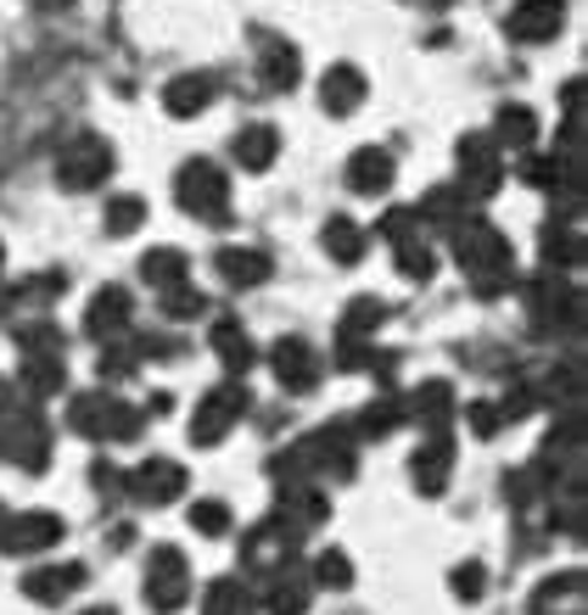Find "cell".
Wrapping results in <instances>:
<instances>
[{"label":"cell","instance_id":"cell-40","mask_svg":"<svg viewBox=\"0 0 588 615\" xmlns=\"http://www.w3.org/2000/svg\"><path fill=\"white\" fill-rule=\"evenodd\" d=\"M18 341H23V359L29 353H62V330L56 325H23Z\"/></svg>","mask_w":588,"mask_h":615},{"label":"cell","instance_id":"cell-27","mask_svg":"<svg viewBox=\"0 0 588 615\" xmlns=\"http://www.w3.org/2000/svg\"><path fill=\"white\" fill-rule=\"evenodd\" d=\"M140 280L146 286H180L186 280V257L175 252V246H157V252H146V263H140Z\"/></svg>","mask_w":588,"mask_h":615},{"label":"cell","instance_id":"cell-18","mask_svg":"<svg viewBox=\"0 0 588 615\" xmlns=\"http://www.w3.org/2000/svg\"><path fill=\"white\" fill-rule=\"evenodd\" d=\"M78 582H84V565H45V571H29L23 576V593L40 598V604H62Z\"/></svg>","mask_w":588,"mask_h":615},{"label":"cell","instance_id":"cell-38","mask_svg":"<svg viewBox=\"0 0 588 615\" xmlns=\"http://www.w3.org/2000/svg\"><path fill=\"white\" fill-rule=\"evenodd\" d=\"M398 420H403V403H376V409L359 414V436H370V443H376V436H387Z\"/></svg>","mask_w":588,"mask_h":615},{"label":"cell","instance_id":"cell-2","mask_svg":"<svg viewBox=\"0 0 588 615\" xmlns=\"http://www.w3.org/2000/svg\"><path fill=\"white\" fill-rule=\"evenodd\" d=\"M67 420H73V431L91 436V443H135V431H140V414H135L129 403L107 397V392L78 397V403L67 409Z\"/></svg>","mask_w":588,"mask_h":615},{"label":"cell","instance_id":"cell-26","mask_svg":"<svg viewBox=\"0 0 588 615\" xmlns=\"http://www.w3.org/2000/svg\"><path fill=\"white\" fill-rule=\"evenodd\" d=\"M303 604H308V582L297 571H281L270 582V593H264V609L270 615H303Z\"/></svg>","mask_w":588,"mask_h":615},{"label":"cell","instance_id":"cell-7","mask_svg":"<svg viewBox=\"0 0 588 615\" xmlns=\"http://www.w3.org/2000/svg\"><path fill=\"white\" fill-rule=\"evenodd\" d=\"M454 157H460V191L471 202H482V197L498 191V140L493 135H465Z\"/></svg>","mask_w":588,"mask_h":615},{"label":"cell","instance_id":"cell-46","mask_svg":"<svg viewBox=\"0 0 588 615\" xmlns=\"http://www.w3.org/2000/svg\"><path fill=\"white\" fill-rule=\"evenodd\" d=\"M0 263H7V252H0Z\"/></svg>","mask_w":588,"mask_h":615},{"label":"cell","instance_id":"cell-14","mask_svg":"<svg viewBox=\"0 0 588 615\" xmlns=\"http://www.w3.org/2000/svg\"><path fill=\"white\" fill-rule=\"evenodd\" d=\"M129 291H118V286H107V291H96L91 297V308H84V336H96V341H113L124 325H129Z\"/></svg>","mask_w":588,"mask_h":615},{"label":"cell","instance_id":"cell-29","mask_svg":"<svg viewBox=\"0 0 588 615\" xmlns=\"http://www.w3.org/2000/svg\"><path fill=\"white\" fill-rule=\"evenodd\" d=\"M325 252H330L336 263H359V257H365V230H359L354 219H330V224H325Z\"/></svg>","mask_w":588,"mask_h":615},{"label":"cell","instance_id":"cell-31","mask_svg":"<svg viewBox=\"0 0 588 615\" xmlns=\"http://www.w3.org/2000/svg\"><path fill=\"white\" fill-rule=\"evenodd\" d=\"M381 319H387V308H381L376 297H359V303L343 314V341H365V336H370Z\"/></svg>","mask_w":588,"mask_h":615},{"label":"cell","instance_id":"cell-9","mask_svg":"<svg viewBox=\"0 0 588 615\" xmlns=\"http://www.w3.org/2000/svg\"><path fill=\"white\" fill-rule=\"evenodd\" d=\"M270 370H275V381L286 392H314L319 386V353H314L308 341H297V336H286V341L270 347Z\"/></svg>","mask_w":588,"mask_h":615},{"label":"cell","instance_id":"cell-44","mask_svg":"<svg viewBox=\"0 0 588 615\" xmlns=\"http://www.w3.org/2000/svg\"><path fill=\"white\" fill-rule=\"evenodd\" d=\"M420 7H454V0H420Z\"/></svg>","mask_w":588,"mask_h":615},{"label":"cell","instance_id":"cell-25","mask_svg":"<svg viewBox=\"0 0 588 615\" xmlns=\"http://www.w3.org/2000/svg\"><path fill=\"white\" fill-rule=\"evenodd\" d=\"M449 409H454V386H443V381H427V386L414 392V403H409L403 414H414V420H427L432 431H443Z\"/></svg>","mask_w":588,"mask_h":615},{"label":"cell","instance_id":"cell-33","mask_svg":"<svg viewBox=\"0 0 588 615\" xmlns=\"http://www.w3.org/2000/svg\"><path fill=\"white\" fill-rule=\"evenodd\" d=\"M146 224V202L140 197H113V208H107V235H129V230H140Z\"/></svg>","mask_w":588,"mask_h":615},{"label":"cell","instance_id":"cell-45","mask_svg":"<svg viewBox=\"0 0 588 615\" xmlns=\"http://www.w3.org/2000/svg\"><path fill=\"white\" fill-rule=\"evenodd\" d=\"M91 615H118V609H107V604H102V609H91Z\"/></svg>","mask_w":588,"mask_h":615},{"label":"cell","instance_id":"cell-36","mask_svg":"<svg viewBox=\"0 0 588 615\" xmlns=\"http://www.w3.org/2000/svg\"><path fill=\"white\" fill-rule=\"evenodd\" d=\"M191 526H197L202 538H224V532H230V503H219V498L191 503Z\"/></svg>","mask_w":588,"mask_h":615},{"label":"cell","instance_id":"cell-8","mask_svg":"<svg viewBox=\"0 0 588 615\" xmlns=\"http://www.w3.org/2000/svg\"><path fill=\"white\" fill-rule=\"evenodd\" d=\"M146 598L157 609H180L191 598V565L180 549H157L151 554V571H146Z\"/></svg>","mask_w":588,"mask_h":615},{"label":"cell","instance_id":"cell-21","mask_svg":"<svg viewBox=\"0 0 588 615\" xmlns=\"http://www.w3.org/2000/svg\"><path fill=\"white\" fill-rule=\"evenodd\" d=\"M275 151H281V135H275L270 124H252V129L235 135V162H241V168H270Z\"/></svg>","mask_w":588,"mask_h":615},{"label":"cell","instance_id":"cell-12","mask_svg":"<svg viewBox=\"0 0 588 615\" xmlns=\"http://www.w3.org/2000/svg\"><path fill=\"white\" fill-rule=\"evenodd\" d=\"M129 492H135L140 503H175V498L186 492V470H180L175 459H146V465L129 476Z\"/></svg>","mask_w":588,"mask_h":615},{"label":"cell","instance_id":"cell-17","mask_svg":"<svg viewBox=\"0 0 588 615\" xmlns=\"http://www.w3.org/2000/svg\"><path fill=\"white\" fill-rule=\"evenodd\" d=\"M219 280L224 286H264L270 280V257L264 252H246V246H224L219 252Z\"/></svg>","mask_w":588,"mask_h":615},{"label":"cell","instance_id":"cell-24","mask_svg":"<svg viewBox=\"0 0 588 615\" xmlns=\"http://www.w3.org/2000/svg\"><path fill=\"white\" fill-rule=\"evenodd\" d=\"M259 67H264V78L275 84V91H292V84L303 78V62H297V51H292L286 40H270V45L259 51Z\"/></svg>","mask_w":588,"mask_h":615},{"label":"cell","instance_id":"cell-43","mask_svg":"<svg viewBox=\"0 0 588 615\" xmlns=\"http://www.w3.org/2000/svg\"><path fill=\"white\" fill-rule=\"evenodd\" d=\"M471 425H476V436H493V431L504 425V409H493V403H476V409H471Z\"/></svg>","mask_w":588,"mask_h":615},{"label":"cell","instance_id":"cell-28","mask_svg":"<svg viewBox=\"0 0 588 615\" xmlns=\"http://www.w3.org/2000/svg\"><path fill=\"white\" fill-rule=\"evenodd\" d=\"M62 381H67L62 353H29L23 359V386L29 392H62Z\"/></svg>","mask_w":588,"mask_h":615},{"label":"cell","instance_id":"cell-19","mask_svg":"<svg viewBox=\"0 0 588 615\" xmlns=\"http://www.w3.org/2000/svg\"><path fill=\"white\" fill-rule=\"evenodd\" d=\"M213 353H219V364H224L230 375H246V370H252V341H246V330H241L235 319H219V325H213Z\"/></svg>","mask_w":588,"mask_h":615},{"label":"cell","instance_id":"cell-4","mask_svg":"<svg viewBox=\"0 0 588 615\" xmlns=\"http://www.w3.org/2000/svg\"><path fill=\"white\" fill-rule=\"evenodd\" d=\"M107 173H113V146H107L102 135H78V140H67V151L56 157L62 191H96Z\"/></svg>","mask_w":588,"mask_h":615},{"label":"cell","instance_id":"cell-22","mask_svg":"<svg viewBox=\"0 0 588 615\" xmlns=\"http://www.w3.org/2000/svg\"><path fill=\"white\" fill-rule=\"evenodd\" d=\"M498 146H533L538 140V113L533 107H498L493 129H487Z\"/></svg>","mask_w":588,"mask_h":615},{"label":"cell","instance_id":"cell-35","mask_svg":"<svg viewBox=\"0 0 588 615\" xmlns=\"http://www.w3.org/2000/svg\"><path fill=\"white\" fill-rule=\"evenodd\" d=\"M314 582H319V587H348V582H354L348 554H343V549H325V554L314 560Z\"/></svg>","mask_w":588,"mask_h":615},{"label":"cell","instance_id":"cell-3","mask_svg":"<svg viewBox=\"0 0 588 615\" xmlns=\"http://www.w3.org/2000/svg\"><path fill=\"white\" fill-rule=\"evenodd\" d=\"M175 202L197 219H224V202H230V180H224V168L191 157L180 173H175Z\"/></svg>","mask_w":588,"mask_h":615},{"label":"cell","instance_id":"cell-6","mask_svg":"<svg viewBox=\"0 0 588 615\" xmlns=\"http://www.w3.org/2000/svg\"><path fill=\"white\" fill-rule=\"evenodd\" d=\"M0 459H12L23 470H45L51 465V436L34 414H0Z\"/></svg>","mask_w":588,"mask_h":615},{"label":"cell","instance_id":"cell-16","mask_svg":"<svg viewBox=\"0 0 588 615\" xmlns=\"http://www.w3.org/2000/svg\"><path fill=\"white\" fill-rule=\"evenodd\" d=\"M348 185H354L359 197H381V191L392 185V157H387L381 146L354 151V162H348Z\"/></svg>","mask_w":588,"mask_h":615},{"label":"cell","instance_id":"cell-32","mask_svg":"<svg viewBox=\"0 0 588 615\" xmlns=\"http://www.w3.org/2000/svg\"><path fill=\"white\" fill-rule=\"evenodd\" d=\"M162 314H168V319H202V314H208V297H202L197 286L180 280V286L162 291Z\"/></svg>","mask_w":588,"mask_h":615},{"label":"cell","instance_id":"cell-1","mask_svg":"<svg viewBox=\"0 0 588 615\" xmlns=\"http://www.w3.org/2000/svg\"><path fill=\"white\" fill-rule=\"evenodd\" d=\"M454 257L460 269L471 275V291L476 297H498L504 286H511V241H504L487 219H465L454 224Z\"/></svg>","mask_w":588,"mask_h":615},{"label":"cell","instance_id":"cell-5","mask_svg":"<svg viewBox=\"0 0 588 615\" xmlns=\"http://www.w3.org/2000/svg\"><path fill=\"white\" fill-rule=\"evenodd\" d=\"M241 414H246V386H241V381H230V386L208 392V397H202V409L191 414V443H197V448L224 443V436L241 425Z\"/></svg>","mask_w":588,"mask_h":615},{"label":"cell","instance_id":"cell-34","mask_svg":"<svg viewBox=\"0 0 588 615\" xmlns=\"http://www.w3.org/2000/svg\"><path fill=\"white\" fill-rule=\"evenodd\" d=\"M208 615H252L246 587H241V582H213V587H208Z\"/></svg>","mask_w":588,"mask_h":615},{"label":"cell","instance_id":"cell-20","mask_svg":"<svg viewBox=\"0 0 588 615\" xmlns=\"http://www.w3.org/2000/svg\"><path fill=\"white\" fill-rule=\"evenodd\" d=\"M208 102H213V84H208V78H197V73H191V78H175V84L162 91V107L175 113V118H197Z\"/></svg>","mask_w":588,"mask_h":615},{"label":"cell","instance_id":"cell-37","mask_svg":"<svg viewBox=\"0 0 588 615\" xmlns=\"http://www.w3.org/2000/svg\"><path fill=\"white\" fill-rule=\"evenodd\" d=\"M432 246H420V241H403L398 246V275H409V280H432Z\"/></svg>","mask_w":588,"mask_h":615},{"label":"cell","instance_id":"cell-11","mask_svg":"<svg viewBox=\"0 0 588 615\" xmlns=\"http://www.w3.org/2000/svg\"><path fill=\"white\" fill-rule=\"evenodd\" d=\"M560 23H566V7H560V0H522V7L504 18L511 40H522V45H544V40H555Z\"/></svg>","mask_w":588,"mask_h":615},{"label":"cell","instance_id":"cell-41","mask_svg":"<svg viewBox=\"0 0 588 615\" xmlns=\"http://www.w3.org/2000/svg\"><path fill=\"white\" fill-rule=\"evenodd\" d=\"M414 230H420V219H414V208H398V213H387V219H381V235H387L392 246H403V241H414Z\"/></svg>","mask_w":588,"mask_h":615},{"label":"cell","instance_id":"cell-10","mask_svg":"<svg viewBox=\"0 0 588 615\" xmlns=\"http://www.w3.org/2000/svg\"><path fill=\"white\" fill-rule=\"evenodd\" d=\"M62 538V520L34 509V515H18V520H0V554H40Z\"/></svg>","mask_w":588,"mask_h":615},{"label":"cell","instance_id":"cell-13","mask_svg":"<svg viewBox=\"0 0 588 615\" xmlns=\"http://www.w3.org/2000/svg\"><path fill=\"white\" fill-rule=\"evenodd\" d=\"M359 102H365V73L348 67V62H336V67L319 78V107L336 113V118H348V113H359Z\"/></svg>","mask_w":588,"mask_h":615},{"label":"cell","instance_id":"cell-30","mask_svg":"<svg viewBox=\"0 0 588 615\" xmlns=\"http://www.w3.org/2000/svg\"><path fill=\"white\" fill-rule=\"evenodd\" d=\"M465 202H471V197H465L460 185H454V191H432L427 208H420L414 219H432V224H449V230H454V224H465Z\"/></svg>","mask_w":588,"mask_h":615},{"label":"cell","instance_id":"cell-39","mask_svg":"<svg viewBox=\"0 0 588 615\" xmlns=\"http://www.w3.org/2000/svg\"><path fill=\"white\" fill-rule=\"evenodd\" d=\"M449 587H454V598L476 604V598H482V587H487V576H482V565H476V560H465V565H454V571H449Z\"/></svg>","mask_w":588,"mask_h":615},{"label":"cell","instance_id":"cell-42","mask_svg":"<svg viewBox=\"0 0 588 615\" xmlns=\"http://www.w3.org/2000/svg\"><path fill=\"white\" fill-rule=\"evenodd\" d=\"M544 252H549V263H555V269H566V263H577V241H571L560 224L544 235Z\"/></svg>","mask_w":588,"mask_h":615},{"label":"cell","instance_id":"cell-15","mask_svg":"<svg viewBox=\"0 0 588 615\" xmlns=\"http://www.w3.org/2000/svg\"><path fill=\"white\" fill-rule=\"evenodd\" d=\"M449 470H454V448H449V436H443V431H432V443L414 454L409 476H414V487L427 492V498H438V492H443V481H449Z\"/></svg>","mask_w":588,"mask_h":615},{"label":"cell","instance_id":"cell-23","mask_svg":"<svg viewBox=\"0 0 588 615\" xmlns=\"http://www.w3.org/2000/svg\"><path fill=\"white\" fill-rule=\"evenodd\" d=\"M577 297L555 280V275H544V280H533V319L538 325H555V319H571L577 308H571Z\"/></svg>","mask_w":588,"mask_h":615}]
</instances>
